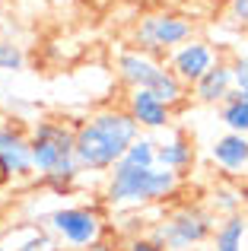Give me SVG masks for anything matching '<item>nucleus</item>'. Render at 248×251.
<instances>
[{
  "label": "nucleus",
  "instance_id": "1",
  "mask_svg": "<svg viewBox=\"0 0 248 251\" xmlns=\"http://www.w3.org/2000/svg\"><path fill=\"white\" fill-rule=\"evenodd\" d=\"M140 137V124L124 108H99L76 124L74 156L83 172H112Z\"/></svg>",
  "mask_w": 248,
  "mask_h": 251
},
{
  "label": "nucleus",
  "instance_id": "4",
  "mask_svg": "<svg viewBox=\"0 0 248 251\" xmlns=\"http://www.w3.org/2000/svg\"><path fill=\"white\" fill-rule=\"evenodd\" d=\"M194 38V23L181 13H147L134 25V45L147 54H172L185 42Z\"/></svg>",
  "mask_w": 248,
  "mask_h": 251
},
{
  "label": "nucleus",
  "instance_id": "14",
  "mask_svg": "<svg viewBox=\"0 0 248 251\" xmlns=\"http://www.w3.org/2000/svg\"><path fill=\"white\" fill-rule=\"evenodd\" d=\"M245 235H248L245 213L223 216V220L217 223V232H213V248H242Z\"/></svg>",
  "mask_w": 248,
  "mask_h": 251
},
{
  "label": "nucleus",
  "instance_id": "20",
  "mask_svg": "<svg viewBox=\"0 0 248 251\" xmlns=\"http://www.w3.org/2000/svg\"><path fill=\"white\" fill-rule=\"evenodd\" d=\"M121 251H166V248H162L159 242H153L149 235H130Z\"/></svg>",
  "mask_w": 248,
  "mask_h": 251
},
{
  "label": "nucleus",
  "instance_id": "7",
  "mask_svg": "<svg viewBox=\"0 0 248 251\" xmlns=\"http://www.w3.org/2000/svg\"><path fill=\"white\" fill-rule=\"evenodd\" d=\"M217 61H220V57H217V51H213L210 42H204V38H191V42H185L181 48H175L172 54H169V70H172V74L191 89V86L198 83Z\"/></svg>",
  "mask_w": 248,
  "mask_h": 251
},
{
  "label": "nucleus",
  "instance_id": "23",
  "mask_svg": "<svg viewBox=\"0 0 248 251\" xmlns=\"http://www.w3.org/2000/svg\"><path fill=\"white\" fill-rule=\"evenodd\" d=\"M83 251H115V245L108 239H102V242H96V245H89V248H83Z\"/></svg>",
  "mask_w": 248,
  "mask_h": 251
},
{
  "label": "nucleus",
  "instance_id": "18",
  "mask_svg": "<svg viewBox=\"0 0 248 251\" xmlns=\"http://www.w3.org/2000/svg\"><path fill=\"white\" fill-rule=\"evenodd\" d=\"M210 210L213 213H223V216L242 213V191L229 188V184H217L210 194Z\"/></svg>",
  "mask_w": 248,
  "mask_h": 251
},
{
  "label": "nucleus",
  "instance_id": "12",
  "mask_svg": "<svg viewBox=\"0 0 248 251\" xmlns=\"http://www.w3.org/2000/svg\"><path fill=\"white\" fill-rule=\"evenodd\" d=\"M210 159L229 175H242L248 169V137L245 134H223L210 147Z\"/></svg>",
  "mask_w": 248,
  "mask_h": 251
},
{
  "label": "nucleus",
  "instance_id": "5",
  "mask_svg": "<svg viewBox=\"0 0 248 251\" xmlns=\"http://www.w3.org/2000/svg\"><path fill=\"white\" fill-rule=\"evenodd\" d=\"M48 232L67 251H83L105 239V220L93 207H61L48 216Z\"/></svg>",
  "mask_w": 248,
  "mask_h": 251
},
{
  "label": "nucleus",
  "instance_id": "25",
  "mask_svg": "<svg viewBox=\"0 0 248 251\" xmlns=\"http://www.w3.org/2000/svg\"><path fill=\"white\" fill-rule=\"evenodd\" d=\"M0 251H10V248H3V245H0Z\"/></svg>",
  "mask_w": 248,
  "mask_h": 251
},
{
  "label": "nucleus",
  "instance_id": "15",
  "mask_svg": "<svg viewBox=\"0 0 248 251\" xmlns=\"http://www.w3.org/2000/svg\"><path fill=\"white\" fill-rule=\"evenodd\" d=\"M220 121L229 134H245L248 137V102L232 89V96L220 105Z\"/></svg>",
  "mask_w": 248,
  "mask_h": 251
},
{
  "label": "nucleus",
  "instance_id": "21",
  "mask_svg": "<svg viewBox=\"0 0 248 251\" xmlns=\"http://www.w3.org/2000/svg\"><path fill=\"white\" fill-rule=\"evenodd\" d=\"M232 80H236V92H248V57L232 61Z\"/></svg>",
  "mask_w": 248,
  "mask_h": 251
},
{
  "label": "nucleus",
  "instance_id": "13",
  "mask_svg": "<svg viewBox=\"0 0 248 251\" xmlns=\"http://www.w3.org/2000/svg\"><path fill=\"white\" fill-rule=\"evenodd\" d=\"M156 166L181 175L185 169L194 166V143L188 140L181 130H175L172 137H166V140L156 147Z\"/></svg>",
  "mask_w": 248,
  "mask_h": 251
},
{
  "label": "nucleus",
  "instance_id": "11",
  "mask_svg": "<svg viewBox=\"0 0 248 251\" xmlns=\"http://www.w3.org/2000/svg\"><path fill=\"white\" fill-rule=\"evenodd\" d=\"M232 89H236L232 64L217 61L198 83L191 86V96H194V102H200V105H223L226 99L232 96Z\"/></svg>",
  "mask_w": 248,
  "mask_h": 251
},
{
  "label": "nucleus",
  "instance_id": "22",
  "mask_svg": "<svg viewBox=\"0 0 248 251\" xmlns=\"http://www.w3.org/2000/svg\"><path fill=\"white\" fill-rule=\"evenodd\" d=\"M229 16L232 23L248 25V0H229Z\"/></svg>",
  "mask_w": 248,
  "mask_h": 251
},
{
  "label": "nucleus",
  "instance_id": "24",
  "mask_svg": "<svg viewBox=\"0 0 248 251\" xmlns=\"http://www.w3.org/2000/svg\"><path fill=\"white\" fill-rule=\"evenodd\" d=\"M213 251H245V248H213Z\"/></svg>",
  "mask_w": 248,
  "mask_h": 251
},
{
  "label": "nucleus",
  "instance_id": "16",
  "mask_svg": "<svg viewBox=\"0 0 248 251\" xmlns=\"http://www.w3.org/2000/svg\"><path fill=\"white\" fill-rule=\"evenodd\" d=\"M149 92H153V96H159L162 102L169 105V108H175V105H181V102L188 99V86L181 83V80H178V76H175L169 67H166V74H162L159 80H156V86H153Z\"/></svg>",
  "mask_w": 248,
  "mask_h": 251
},
{
  "label": "nucleus",
  "instance_id": "2",
  "mask_svg": "<svg viewBox=\"0 0 248 251\" xmlns=\"http://www.w3.org/2000/svg\"><path fill=\"white\" fill-rule=\"evenodd\" d=\"M181 175L169 169H137L127 162H118L105 178V203L112 207H143V203H159L178 191Z\"/></svg>",
  "mask_w": 248,
  "mask_h": 251
},
{
  "label": "nucleus",
  "instance_id": "9",
  "mask_svg": "<svg viewBox=\"0 0 248 251\" xmlns=\"http://www.w3.org/2000/svg\"><path fill=\"white\" fill-rule=\"evenodd\" d=\"M0 169L6 178H29L32 172V143L23 130L0 124Z\"/></svg>",
  "mask_w": 248,
  "mask_h": 251
},
{
  "label": "nucleus",
  "instance_id": "6",
  "mask_svg": "<svg viewBox=\"0 0 248 251\" xmlns=\"http://www.w3.org/2000/svg\"><path fill=\"white\" fill-rule=\"evenodd\" d=\"M32 143V169L38 172V178L54 175V169L61 166L67 156H74L76 147V127H67L64 121H38L29 134Z\"/></svg>",
  "mask_w": 248,
  "mask_h": 251
},
{
  "label": "nucleus",
  "instance_id": "17",
  "mask_svg": "<svg viewBox=\"0 0 248 251\" xmlns=\"http://www.w3.org/2000/svg\"><path fill=\"white\" fill-rule=\"evenodd\" d=\"M156 147L159 143L153 140V137H137L134 143H130V150L124 153L121 162H127V166H137V169H153L156 166Z\"/></svg>",
  "mask_w": 248,
  "mask_h": 251
},
{
  "label": "nucleus",
  "instance_id": "3",
  "mask_svg": "<svg viewBox=\"0 0 248 251\" xmlns=\"http://www.w3.org/2000/svg\"><path fill=\"white\" fill-rule=\"evenodd\" d=\"M217 232V223L207 210L200 207H181L175 213H169L162 223H156L149 229V239L159 242L166 251H191L198 245L213 239Z\"/></svg>",
  "mask_w": 248,
  "mask_h": 251
},
{
  "label": "nucleus",
  "instance_id": "19",
  "mask_svg": "<svg viewBox=\"0 0 248 251\" xmlns=\"http://www.w3.org/2000/svg\"><path fill=\"white\" fill-rule=\"evenodd\" d=\"M23 67H25L23 48L16 42H10V38H0V70L3 74H19Z\"/></svg>",
  "mask_w": 248,
  "mask_h": 251
},
{
  "label": "nucleus",
  "instance_id": "10",
  "mask_svg": "<svg viewBox=\"0 0 248 251\" xmlns=\"http://www.w3.org/2000/svg\"><path fill=\"white\" fill-rule=\"evenodd\" d=\"M127 111L143 130H166L172 124V108L159 96H153L149 89H130Z\"/></svg>",
  "mask_w": 248,
  "mask_h": 251
},
{
  "label": "nucleus",
  "instance_id": "8",
  "mask_svg": "<svg viewBox=\"0 0 248 251\" xmlns=\"http://www.w3.org/2000/svg\"><path fill=\"white\" fill-rule=\"evenodd\" d=\"M166 67L169 64H162L159 57L147 54V51H140V48H127L115 57V74H118V80L124 86H130V89H153L156 80L166 74Z\"/></svg>",
  "mask_w": 248,
  "mask_h": 251
}]
</instances>
